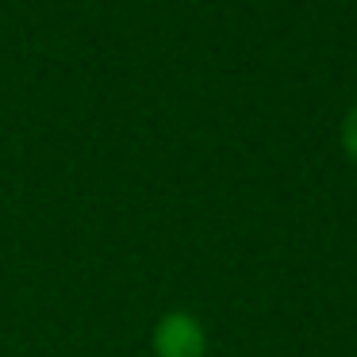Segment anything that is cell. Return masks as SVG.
<instances>
[{
  "instance_id": "2",
  "label": "cell",
  "mask_w": 357,
  "mask_h": 357,
  "mask_svg": "<svg viewBox=\"0 0 357 357\" xmlns=\"http://www.w3.org/2000/svg\"><path fill=\"white\" fill-rule=\"evenodd\" d=\"M342 146H346V154L357 162V104L349 108L346 123H342Z\"/></svg>"
},
{
  "instance_id": "1",
  "label": "cell",
  "mask_w": 357,
  "mask_h": 357,
  "mask_svg": "<svg viewBox=\"0 0 357 357\" xmlns=\"http://www.w3.org/2000/svg\"><path fill=\"white\" fill-rule=\"evenodd\" d=\"M204 346H208L204 326L196 323L192 315H185V311L165 315L162 323H158V331H154L158 357H204Z\"/></svg>"
}]
</instances>
